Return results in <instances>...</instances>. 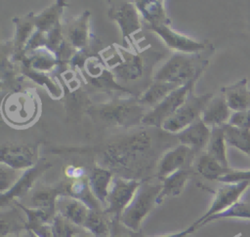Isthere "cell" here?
I'll list each match as a JSON object with an SVG mask.
<instances>
[{"instance_id": "obj_36", "label": "cell", "mask_w": 250, "mask_h": 237, "mask_svg": "<svg viewBox=\"0 0 250 237\" xmlns=\"http://www.w3.org/2000/svg\"><path fill=\"white\" fill-rule=\"evenodd\" d=\"M77 227V225L58 214H56L51 222L53 237H76L79 234Z\"/></svg>"}, {"instance_id": "obj_41", "label": "cell", "mask_w": 250, "mask_h": 237, "mask_svg": "<svg viewBox=\"0 0 250 237\" xmlns=\"http://www.w3.org/2000/svg\"><path fill=\"white\" fill-rule=\"evenodd\" d=\"M7 237H31V236H30V234H29V236H23V235H21V234H14V235H9Z\"/></svg>"}, {"instance_id": "obj_9", "label": "cell", "mask_w": 250, "mask_h": 237, "mask_svg": "<svg viewBox=\"0 0 250 237\" xmlns=\"http://www.w3.org/2000/svg\"><path fill=\"white\" fill-rule=\"evenodd\" d=\"M108 18L117 22L125 43L131 35L137 33L142 28L140 13L134 2L130 1H110Z\"/></svg>"}, {"instance_id": "obj_4", "label": "cell", "mask_w": 250, "mask_h": 237, "mask_svg": "<svg viewBox=\"0 0 250 237\" xmlns=\"http://www.w3.org/2000/svg\"><path fill=\"white\" fill-rule=\"evenodd\" d=\"M150 146L149 135L145 131L139 132L108 145L105 151V160L111 165L126 167L138 156L145 154Z\"/></svg>"}, {"instance_id": "obj_6", "label": "cell", "mask_w": 250, "mask_h": 237, "mask_svg": "<svg viewBox=\"0 0 250 237\" xmlns=\"http://www.w3.org/2000/svg\"><path fill=\"white\" fill-rule=\"evenodd\" d=\"M108 47L103 54L104 61L113 76L123 80H136L143 73V59L139 54L124 49Z\"/></svg>"}, {"instance_id": "obj_22", "label": "cell", "mask_w": 250, "mask_h": 237, "mask_svg": "<svg viewBox=\"0 0 250 237\" xmlns=\"http://www.w3.org/2000/svg\"><path fill=\"white\" fill-rule=\"evenodd\" d=\"M189 177L190 172L188 170L181 169L162 179L161 190L157 196L156 205H160L166 198L180 195Z\"/></svg>"}, {"instance_id": "obj_20", "label": "cell", "mask_w": 250, "mask_h": 237, "mask_svg": "<svg viewBox=\"0 0 250 237\" xmlns=\"http://www.w3.org/2000/svg\"><path fill=\"white\" fill-rule=\"evenodd\" d=\"M247 84V79H242L222 88V93L231 111L238 112L250 109V90Z\"/></svg>"}, {"instance_id": "obj_19", "label": "cell", "mask_w": 250, "mask_h": 237, "mask_svg": "<svg viewBox=\"0 0 250 237\" xmlns=\"http://www.w3.org/2000/svg\"><path fill=\"white\" fill-rule=\"evenodd\" d=\"M211 135V129L198 119L188 128L178 133L177 138L181 144L188 146L192 150L206 148Z\"/></svg>"}, {"instance_id": "obj_25", "label": "cell", "mask_w": 250, "mask_h": 237, "mask_svg": "<svg viewBox=\"0 0 250 237\" xmlns=\"http://www.w3.org/2000/svg\"><path fill=\"white\" fill-rule=\"evenodd\" d=\"M66 4L62 1H57L51 4L44 11L38 15L34 14V21L36 30L41 32H48L51 29L60 25V18L63 12Z\"/></svg>"}, {"instance_id": "obj_2", "label": "cell", "mask_w": 250, "mask_h": 237, "mask_svg": "<svg viewBox=\"0 0 250 237\" xmlns=\"http://www.w3.org/2000/svg\"><path fill=\"white\" fill-rule=\"evenodd\" d=\"M39 104L29 92H15L6 96L2 103L4 118L17 127H24L37 117Z\"/></svg>"}, {"instance_id": "obj_44", "label": "cell", "mask_w": 250, "mask_h": 237, "mask_svg": "<svg viewBox=\"0 0 250 237\" xmlns=\"http://www.w3.org/2000/svg\"><path fill=\"white\" fill-rule=\"evenodd\" d=\"M76 237H88V236H81V235H77Z\"/></svg>"}, {"instance_id": "obj_7", "label": "cell", "mask_w": 250, "mask_h": 237, "mask_svg": "<svg viewBox=\"0 0 250 237\" xmlns=\"http://www.w3.org/2000/svg\"><path fill=\"white\" fill-rule=\"evenodd\" d=\"M200 75H197L190 81L181 85L172 93H170L159 104H157L150 111L144 115L142 123L148 126L161 128V125L164 123V121L173 115L185 102Z\"/></svg>"}, {"instance_id": "obj_10", "label": "cell", "mask_w": 250, "mask_h": 237, "mask_svg": "<svg viewBox=\"0 0 250 237\" xmlns=\"http://www.w3.org/2000/svg\"><path fill=\"white\" fill-rule=\"evenodd\" d=\"M37 148L36 144L30 143H3L0 152L1 164L18 171H25L38 163Z\"/></svg>"}, {"instance_id": "obj_35", "label": "cell", "mask_w": 250, "mask_h": 237, "mask_svg": "<svg viewBox=\"0 0 250 237\" xmlns=\"http://www.w3.org/2000/svg\"><path fill=\"white\" fill-rule=\"evenodd\" d=\"M22 229H26V221H24L19 214H16V211H10L6 214L2 213L1 237L19 234Z\"/></svg>"}, {"instance_id": "obj_43", "label": "cell", "mask_w": 250, "mask_h": 237, "mask_svg": "<svg viewBox=\"0 0 250 237\" xmlns=\"http://www.w3.org/2000/svg\"><path fill=\"white\" fill-rule=\"evenodd\" d=\"M29 234H30V236H31V237H36L34 234H32V233H30V232H29Z\"/></svg>"}, {"instance_id": "obj_28", "label": "cell", "mask_w": 250, "mask_h": 237, "mask_svg": "<svg viewBox=\"0 0 250 237\" xmlns=\"http://www.w3.org/2000/svg\"><path fill=\"white\" fill-rule=\"evenodd\" d=\"M14 22L16 24L15 50L22 51L36 31L34 14H28L22 18L14 19Z\"/></svg>"}, {"instance_id": "obj_42", "label": "cell", "mask_w": 250, "mask_h": 237, "mask_svg": "<svg viewBox=\"0 0 250 237\" xmlns=\"http://www.w3.org/2000/svg\"><path fill=\"white\" fill-rule=\"evenodd\" d=\"M109 237H123V236H121V235H118V234H115V233L111 232V234H110V236H109Z\"/></svg>"}, {"instance_id": "obj_24", "label": "cell", "mask_w": 250, "mask_h": 237, "mask_svg": "<svg viewBox=\"0 0 250 237\" xmlns=\"http://www.w3.org/2000/svg\"><path fill=\"white\" fill-rule=\"evenodd\" d=\"M65 194L83 202L91 210H99L100 202L93 194L88 177L73 179L65 188Z\"/></svg>"}, {"instance_id": "obj_31", "label": "cell", "mask_w": 250, "mask_h": 237, "mask_svg": "<svg viewBox=\"0 0 250 237\" xmlns=\"http://www.w3.org/2000/svg\"><path fill=\"white\" fill-rule=\"evenodd\" d=\"M30 52L32 53L27 59V61L31 70H36L37 72L48 71L54 68L59 62L57 55L46 47H41Z\"/></svg>"}, {"instance_id": "obj_37", "label": "cell", "mask_w": 250, "mask_h": 237, "mask_svg": "<svg viewBox=\"0 0 250 237\" xmlns=\"http://www.w3.org/2000/svg\"><path fill=\"white\" fill-rule=\"evenodd\" d=\"M18 170H15L7 165L1 164L0 165V191L1 194L5 193L9 189H11L17 180L19 179L20 176Z\"/></svg>"}, {"instance_id": "obj_12", "label": "cell", "mask_w": 250, "mask_h": 237, "mask_svg": "<svg viewBox=\"0 0 250 237\" xmlns=\"http://www.w3.org/2000/svg\"><path fill=\"white\" fill-rule=\"evenodd\" d=\"M94 112L104 122L115 126H130L142 123L143 108L137 104H103Z\"/></svg>"}, {"instance_id": "obj_40", "label": "cell", "mask_w": 250, "mask_h": 237, "mask_svg": "<svg viewBox=\"0 0 250 237\" xmlns=\"http://www.w3.org/2000/svg\"><path fill=\"white\" fill-rule=\"evenodd\" d=\"M198 227L196 226V224L193 222L191 225L188 226L187 228L181 230V231H178V232H175V233H170V234H166V235H162V236H156V237H187L188 236L189 234L193 233Z\"/></svg>"}, {"instance_id": "obj_32", "label": "cell", "mask_w": 250, "mask_h": 237, "mask_svg": "<svg viewBox=\"0 0 250 237\" xmlns=\"http://www.w3.org/2000/svg\"><path fill=\"white\" fill-rule=\"evenodd\" d=\"M65 194L60 188H42L35 191L31 198L33 208L42 209L52 215H56V203L59 196Z\"/></svg>"}, {"instance_id": "obj_33", "label": "cell", "mask_w": 250, "mask_h": 237, "mask_svg": "<svg viewBox=\"0 0 250 237\" xmlns=\"http://www.w3.org/2000/svg\"><path fill=\"white\" fill-rule=\"evenodd\" d=\"M82 227L95 237L106 235L109 232V225L99 210H91Z\"/></svg>"}, {"instance_id": "obj_21", "label": "cell", "mask_w": 250, "mask_h": 237, "mask_svg": "<svg viewBox=\"0 0 250 237\" xmlns=\"http://www.w3.org/2000/svg\"><path fill=\"white\" fill-rule=\"evenodd\" d=\"M91 190L97 200L105 207L108 192L113 180L112 173L102 167H95L88 177Z\"/></svg>"}, {"instance_id": "obj_18", "label": "cell", "mask_w": 250, "mask_h": 237, "mask_svg": "<svg viewBox=\"0 0 250 237\" xmlns=\"http://www.w3.org/2000/svg\"><path fill=\"white\" fill-rule=\"evenodd\" d=\"M232 111L229 107L224 95L212 98L201 114V120L208 127H221L229 123Z\"/></svg>"}, {"instance_id": "obj_34", "label": "cell", "mask_w": 250, "mask_h": 237, "mask_svg": "<svg viewBox=\"0 0 250 237\" xmlns=\"http://www.w3.org/2000/svg\"><path fill=\"white\" fill-rule=\"evenodd\" d=\"M224 218H240V219H250V203L238 201L234 203L232 206L228 208L227 210L214 215L207 218L202 224H206L210 221L217 220V219H224Z\"/></svg>"}, {"instance_id": "obj_17", "label": "cell", "mask_w": 250, "mask_h": 237, "mask_svg": "<svg viewBox=\"0 0 250 237\" xmlns=\"http://www.w3.org/2000/svg\"><path fill=\"white\" fill-rule=\"evenodd\" d=\"M192 149L184 144H179L167 151L159 161L157 177L161 180L171 174L183 169Z\"/></svg>"}, {"instance_id": "obj_14", "label": "cell", "mask_w": 250, "mask_h": 237, "mask_svg": "<svg viewBox=\"0 0 250 237\" xmlns=\"http://www.w3.org/2000/svg\"><path fill=\"white\" fill-rule=\"evenodd\" d=\"M50 167L51 164L47 160L41 159L35 166L23 171L20 176L19 179L17 180V182L15 183V185L5 193L1 194V206L3 207L10 203L11 201H14L15 199L20 198L26 194L29 191V189L33 186L36 179L41 175H43L44 172L47 171Z\"/></svg>"}, {"instance_id": "obj_11", "label": "cell", "mask_w": 250, "mask_h": 237, "mask_svg": "<svg viewBox=\"0 0 250 237\" xmlns=\"http://www.w3.org/2000/svg\"><path fill=\"white\" fill-rule=\"evenodd\" d=\"M249 186L250 181H243L238 183H224L221 187H219L216 190L214 199L209 209L202 217H200L194 222L196 226L199 228L207 218L227 210L234 203L238 202L240 200L241 195Z\"/></svg>"}, {"instance_id": "obj_38", "label": "cell", "mask_w": 250, "mask_h": 237, "mask_svg": "<svg viewBox=\"0 0 250 237\" xmlns=\"http://www.w3.org/2000/svg\"><path fill=\"white\" fill-rule=\"evenodd\" d=\"M229 124L237 128L250 129V109L233 112L230 116Z\"/></svg>"}, {"instance_id": "obj_15", "label": "cell", "mask_w": 250, "mask_h": 237, "mask_svg": "<svg viewBox=\"0 0 250 237\" xmlns=\"http://www.w3.org/2000/svg\"><path fill=\"white\" fill-rule=\"evenodd\" d=\"M68 44L77 50H84L90 39V13L84 11L79 16L72 18L64 31Z\"/></svg>"}, {"instance_id": "obj_30", "label": "cell", "mask_w": 250, "mask_h": 237, "mask_svg": "<svg viewBox=\"0 0 250 237\" xmlns=\"http://www.w3.org/2000/svg\"><path fill=\"white\" fill-rule=\"evenodd\" d=\"M223 129L227 143L250 156V129L237 128L229 123Z\"/></svg>"}, {"instance_id": "obj_27", "label": "cell", "mask_w": 250, "mask_h": 237, "mask_svg": "<svg viewBox=\"0 0 250 237\" xmlns=\"http://www.w3.org/2000/svg\"><path fill=\"white\" fill-rule=\"evenodd\" d=\"M181 85L175 83H168L162 81H154L139 99L140 103L155 107L159 104L170 93Z\"/></svg>"}, {"instance_id": "obj_5", "label": "cell", "mask_w": 250, "mask_h": 237, "mask_svg": "<svg viewBox=\"0 0 250 237\" xmlns=\"http://www.w3.org/2000/svg\"><path fill=\"white\" fill-rule=\"evenodd\" d=\"M212 94L195 96L192 91L181 107L161 125V129L169 133H180L201 118L207 103L212 99Z\"/></svg>"}, {"instance_id": "obj_26", "label": "cell", "mask_w": 250, "mask_h": 237, "mask_svg": "<svg viewBox=\"0 0 250 237\" xmlns=\"http://www.w3.org/2000/svg\"><path fill=\"white\" fill-rule=\"evenodd\" d=\"M227 141L223 126L211 128V135L206 146V154L214 158L224 167H229L227 157Z\"/></svg>"}, {"instance_id": "obj_16", "label": "cell", "mask_w": 250, "mask_h": 237, "mask_svg": "<svg viewBox=\"0 0 250 237\" xmlns=\"http://www.w3.org/2000/svg\"><path fill=\"white\" fill-rule=\"evenodd\" d=\"M91 209L83 202L67 195L59 196L56 203V214L63 217L77 226L82 227Z\"/></svg>"}, {"instance_id": "obj_23", "label": "cell", "mask_w": 250, "mask_h": 237, "mask_svg": "<svg viewBox=\"0 0 250 237\" xmlns=\"http://www.w3.org/2000/svg\"><path fill=\"white\" fill-rule=\"evenodd\" d=\"M140 15L150 25L171 23L165 10V2L159 0H142L134 2Z\"/></svg>"}, {"instance_id": "obj_13", "label": "cell", "mask_w": 250, "mask_h": 237, "mask_svg": "<svg viewBox=\"0 0 250 237\" xmlns=\"http://www.w3.org/2000/svg\"><path fill=\"white\" fill-rule=\"evenodd\" d=\"M148 28L155 32L162 39L165 45L174 50L175 53L194 54L203 51L206 47L205 43L196 41L185 34L174 30L170 23L150 25Z\"/></svg>"}, {"instance_id": "obj_39", "label": "cell", "mask_w": 250, "mask_h": 237, "mask_svg": "<svg viewBox=\"0 0 250 237\" xmlns=\"http://www.w3.org/2000/svg\"><path fill=\"white\" fill-rule=\"evenodd\" d=\"M85 171L83 168L81 167H74V166H68L65 169V175L68 178H71L72 179H77V178H84Z\"/></svg>"}, {"instance_id": "obj_8", "label": "cell", "mask_w": 250, "mask_h": 237, "mask_svg": "<svg viewBox=\"0 0 250 237\" xmlns=\"http://www.w3.org/2000/svg\"><path fill=\"white\" fill-rule=\"evenodd\" d=\"M142 182L137 179L113 178L104 214L112 215L115 219L119 220L121 214L132 202Z\"/></svg>"}, {"instance_id": "obj_1", "label": "cell", "mask_w": 250, "mask_h": 237, "mask_svg": "<svg viewBox=\"0 0 250 237\" xmlns=\"http://www.w3.org/2000/svg\"><path fill=\"white\" fill-rule=\"evenodd\" d=\"M161 190V184L143 182L134 199L123 211L119 222L132 231H138L143 220L156 206V199Z\"/></svg>"}, {"instance_id": "obj_29", "label": "cell", "mask_w": 250, "mask_h": 237, "mask_svg": "<svg viewBox=\"0 0 250 237\" xmlns=\"http://www.w3.org/2000/svg\"><path fill=\"white\" fill-rule=\"evenodd\" d=\"M196 171L206 179L219 180L222 177L231 171L230 167H224L208 154L201 155L195 164Z\"/></svg>"}, {"instance_id": "obj_3", "label": "cell", "mask_w": 250, "mask_h": 237, "mask_svg": "<svg viewBox=\"0 0 250 237\" xmlns=\"http://www.w3.org/2000/svg\"><path fill=\"white\" fill-rule=\"evenodd\" d=\"M206 65L207 61H204L200 66L195 67L190 54L174 53L156 71L153 79L183 85L200 75Z\"/></svg>"}]
</instances>
